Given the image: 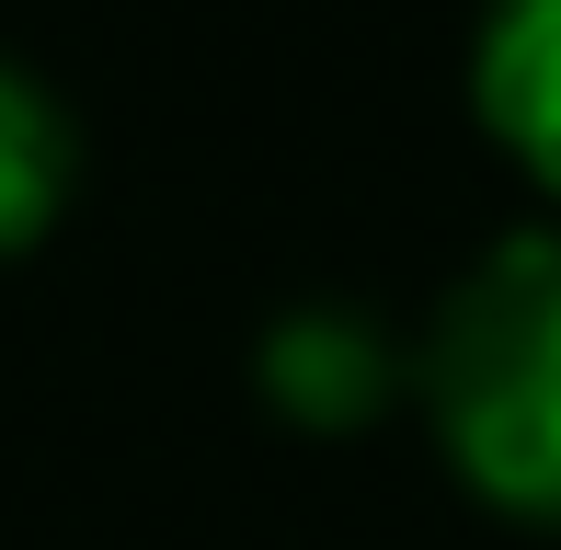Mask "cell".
Wrapping results in <instances>:
<instances>
[{
  "label": "cell",
  "instance_id": "4",
  "mask_svg": "<svg viewBox=\"0 0 561 550\" xmlns=\"http://www.w3.org/2000/svg\"><path fill=\"white\" fill-rule=\"evenodd\" d=\"M81 195V127L23 58H0V264H23Z\"/></svg>",
  "mask_w": 561,
  "mask_h": 550
},
{
  "label": "cell",
  "instance_id": "2",
  "mask_svg": "<svg viewBox=\"0 0 561 550\" xmlns=\"http://www.w3.org/2000/svg\"><path fill=\"white\" fill-rule=\"evenodd\" d=\"M252 390H264L298 436H367V424L401 402V344L378 333L367 310H344V298H310V310L264 321Z\"/></svg>",
  "mask_w": 561,
  "mask_h": 550
},
{
  "label": "cell",
  "instance_id": "3",
  "mask_svg": "<svg viewBox=\"0 0 561 550\" xmlns=\"http://www.w3.org/2000/svg\"><path fill=\"white\" fill-rule=\"evenodd\" d=\"M470 115L561 207V0H481V23H470Z\"/></svg>",
  "mask_w": 561,
  "mask_h": 550
},
{
  "label": "cell",
  "instance_id": "1",
  "mask_svg": "<svg viewBox=\"0 0 561 550\" xmlns=\"http://www.w3.org/2000/svg\"><path fill=\"white\" fill-rule=\"evenodd\" d=\"M436 459L516 528H561V230H504L413 356Z\"/></svg>",
  "mask_w": 561,
  "mask_h": 550
}]
</instances>
